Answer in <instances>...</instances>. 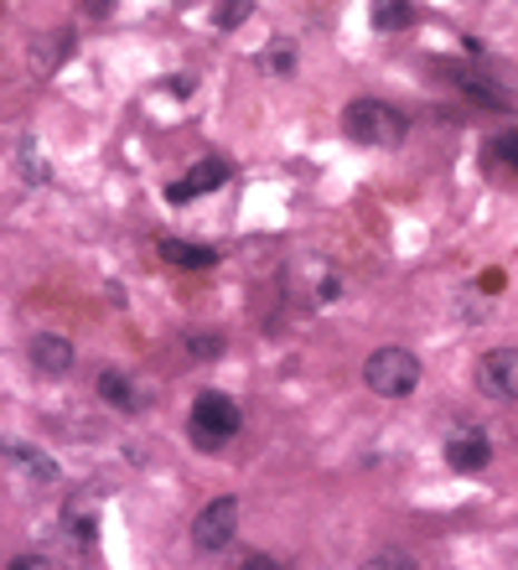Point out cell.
Segmentation results:
<instances>
[{"instance_id": "cell-16", "label": "cell", "mask_w": 518, "mask_h": 570, "mask_svg": "<svg viewBox=\"0 0 518 570\" xmlns=\"http://www.w3.org/2000/svg\"><path fill=\"white\" fill-rule=\"evenodd\" d=\"M260 68H265V73H291V68H296V47H291V42L270 47L265 58H260Z\"/></svg>"}, {"instance_id": "cell-17", "label": "cell", "mask_w": 518, "mask_h": 570, "mask_svg": "<svg viewBox=\"0 0 518 570\" xmlns=\"http://www.w3.org/2000/svg\"><path fill=\"white\" fill-rule=\"evenodd\" d=\"M213 21H218V31H234V27H244V21H250V0H223V6H218V16H213Z\"/></svg>"}, {"instance_id": "cell-4", "label": "cell", "mask_w": 518, "mask_h": 570, "mask_svg": "<svg viewBox=\"0 0 518 570\" xmlns=\"http://www.w3.org/2000/svg\"><path fill=\"white\" fill-rule=\"evenodd\" d=\"M238 534V498L234 493H218L207 498L203 509H197L193 519V544L203 550V556H218V550H228Z\"/></svg>"}, {"instance_id": "cell-21", "label": "cell", "mask_w": 518, "mask_h": 570, "mask_svg": "<svg viewBox=\"0 0 518 570\" xmlns=\"http://www.w3.org/2000/svg\"><path fill=\"white\" fill-rule=\"evenodd\" d=\"M109 11V0H89V16H104Z\"/></svg>"}, {"instance_id": "cell-9", "label": "cell", "mask_w": 518, "mask_h": 570, "mask_svg": "<svg viewBox=\"0 0 518 570\" xmlns=\"http://www.w3.org/2000/svg\"><path fill=\"white\" fill-rule=\"evenodd\" d=\"M99 400L104 405H115V410H125V415H140V410L150 405V394L135 390V379L125 374V368H104L99 374Z\"/></svg>"}, {"instance_id": "cell-14", "label": "cell", "mask_w": 518, "mask_h": 570, "mask_svg": "<svg viewBox=\"0 0 518 570\" xmlns=\"http://www.w3.org/2000/svg\"><path fill=\"white\" fill-rule=\"evenodd\" d=\"M482 166H514L518 171V130H504L482 146Z\"/></svg>"}, {"instance_id": "cell-8", "label": "cell", "mask_w": 518, "mask_h": 570, "mask_svg": "<svg viewBox=\"0 0 518 570\" xmlns=\"http://www.w3.org/2000/svg\"><path fill=\"white\" fill-rule=\"evenodd\" d=\"M223 181H228V161H218V156H203V161H197L187 177L166 187V197H172V203H187V197H203V193H213V187H223Z\"/></svg>"}, {"instance_id": "cell-13", "label": "cell", "mask_w": 518, "mask_h": 570, "mask_svg": "<svg viewBox=\"0 0 518 570\" xmlns=\"http://www.w3.org/2000/svg\"><path fill=\"white\" fill-rule=\"evenodd\" d=\"M414 21V6L410 0H373V27L379 31H400Z\"/></svg>"}, {"instance_id": "cell-20", "label": "cell", "mask_w": 518, "mask_h": 570, "mask_svg": "<svg viewBox=\"0 0 518 570\" xmlns=\"http://www.w3.org/2000/svg\"><path fill=\"white\" fill-rule=\"evenodd\" d=\"M47 566H52L47 556H21V560H11V570H47Z\"/></svg>"}, {"instance_id": "cell-1", "label": "cell", "mask_w": 518, "mask_h": 570, "mask_svg": "<svg viewBox=\"0 0 518 570\" xmlns=\"http://www.w3.org/2000/svg\"><path fill=\"white\" fill-rule=\"evenodd\" d=\"M342 130H348V140H358V146L394 150L410 136V120H404L394 105H384V99H353V105L342 109Z\"/></svg>"}, {"instance_id": "cell-18", "label": "cell", "mask_w": 518, "mask_h": 570, "mask_svg": "<svg viewBox=\"0 0 518 570\" xmlns=\"http://www.w3.org/2000/svg\"><path fill=\"white\" fill-rule=\"evenodd\" d=\"M187 353H193V358H218L223 337L218 332H187Z\"/></svg>"}, {"instance_id": "cell-2", "label": "cell", "mask_w": 518, "mask_h": 570, "mask_svg": "<svg viewBox=\"0 0 518 570\" xmlns=\"http://www.w3.org/2000/svg\"><path fill=\"white\" fill-rule=\"evenodd\" d=\"M244 425V410L238 400H228L223 390H203L193 400V421H187V435H193L197 451H228V441Z\"/></svg>"}, {"instance_id": "cell-19", "label": "cell", "mask_w": 518, "mask_h": 570, "mask_svg": "<svg viewBox=\"0 0 518 570\" xmlns=\"http://www.w3.org/2000/svg\"><path fill=\"white\" fill-rule=\"evenodd\" d=\"M369 566H373V570H384V566L410 570V566H414V556H404V550H379V556H369Z\"/></svg>"}, {"instance_id": "cell-15", "label": "cell", "mask_w": 518, "mask_h": 570, "mask_svg": "<svg viewBox=\"0 0 518 570\" xmlns=\"http://www.w3.org/2000/svg\"><path fill=\"white\" fill-rule=\"evenodd\" d=\"M11 462L21 466V472H31L37 482H52V478H58V466L47 462V456H42L37 446H11Z\"/></svg>"}, {"instance_id": "cell-11", "label": "cell", "mask_w": 518, "mask_h": 570, "mask_svg": "<svg viewBox=\"0 0 518 570\" xmlns=\"http://www.w3.org/2000/svg\"><path fill=\"white\" fill-rule=\"evenodd\" d=\"M446 78H457V89H467L472 99H482L488 109H514V94L492 89V78L472 73V68H457V62H446Z\"/></svg>"}, {"instance_id": "cell-12", "label": "cell", "mask_w": 518, "mask_h": 570, "mask_svg": "<svg viewBox=\"0 0 518 570\" xmlns=\"http://www.w3.org/2000/svg\"><path fill=\"white\" fill-rule=\"evenodd\" d=\"M162 255L172 265H187V271H207V265H218V249H207V244H187V239H162Z\"/></svg>"}, {"instance_id": "cell-7", "label": "cell", "mask_w": 518, "mask_h": 570, "mask_svg": "<svg viewBox=\"0 0 518 570\" xmlns=\"http://www.w3.org/2000/svg\"><path fill=\"white\" fill-rule=\"evenodd\" d=\"M27 358H31V368L37 374H47V379H62V374H74V343L62 337V332H37L27 343Z\"/></svg>"}, {"instance_id": "cell-3", "label": "cell", "mask_w": 518, "mask_h": 570, "mask_svg": "<svg viewBox=\"0 0 518 570\" xmlns=\"http://www.w3.org/2000/svg\"><path fill=\"white\" fill-rule=\"evenodd\" d=\"M363 384L379 400H404V394L420 390V358H414L410 347H379L363 363Z\"/></svg>"}, {"instance_id": "cell-5", "label": "cell", "mask_w": 518, "mask_h": 570, "mask_svg": "<svg viewBox=\"0 0 518 570\" xmlns=\"http://www.w3.org/2000/svg\"><path fill=\"white\" fill-rule=\"evenodd\" d=\"M488 462H492V441L482 425L457 421L446 431V466H451V472H482Z\"/></svg>"}, {"instance_id": "cell-10", "label": "cell", "mask_w": 518, "mask_h": 570, "mask_svg": "<svg viewBox=\"0 0 518 570\" xmlns=\"http://www.w3.org/2000/svg\"><path fill=\"white\" fill-rule=\"evenodd\" d=\"M62 524H68V534H74V540L94 544V540H99V498H89V493L68 498V503H62Z\"/></svg>"}, {"instance_id": "cell-6", "label": "cell", "mask_w": 518, "mask_h": 570, "mask_svg": "<svg viewBox=\"0 0 518 570\" xmlns=\"http://www.w3.org/2000/svg\"><path fill=\"white\" fill-rule=\"evenodd\" d=\"M477 390L498 400V405H514L518 400V347H492L477 363Z\"/></svg>"}]
</instances>
